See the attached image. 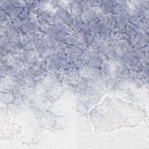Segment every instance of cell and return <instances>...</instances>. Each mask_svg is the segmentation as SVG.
<instances>
[{"label":"cell","mask_w":149,"mask_h":149,"mask_svg":"<svg viewBox=\"0 0 149 149\" xmlns=\"http://www.w3.org/2000/svg\"><path fill=\"white\" fill-rule=\"evenodd\" d=\"M119 100L117 99L116 107L114 108L108 103L109 107H107L102 102L92 109L90 117L95 132H111L122 127L136 126L145 117V110L140 107L123 101L120 108L118 107Z\"/></svg>","instance_id":"6da1fadb"}]
</instances>
